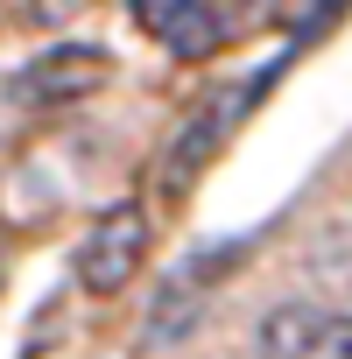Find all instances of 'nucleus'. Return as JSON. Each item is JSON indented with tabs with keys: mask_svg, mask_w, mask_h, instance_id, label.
<instances>
[{
	"mask_svg": "<svg viewBox=\"0 0 352 359\" xmlns=\"http://www.w3.org/2000/svg\"><path fill=\"white\" fill-rule=\"evenodd\" d=\"M141 261H148V212L141 205H113V212H99L92 219V233L78 240V289H92V296H120L134 275H141Z\"/></svg>",
	"mask_w": 352,
	"mask_h": 359,
	"instance_id": "f257e3e1",
	"label": "nucleus"
},
{
	"mask_svg": "<svg viewBox=\"0 0 352 359\" xmlns=\"http://www.w3.org/2000/svg\"><path fill=\"white\" fill-rule=\"evenodd\" d=\"M261 359H352V310L275 303L261 317Z\"/></svg>",
	"mask_w": 352,
	"mask_h": 359,
	"instance_id": "f03ea898",
	"label": "nucleus"
},
{
	"mask_svg": "<svg viewBox=\"0 0 352 359\" xmlns=\"http://www.w3.org/2000/svg\"><path fill=\"white\" fill-rule=\"evenodd\" d=\"M106 78H113V57H106L99 43H50V50L15 78V99H22V106H78V99H92Z\"/></svg>",
	"mask_w": 352,
	"mask_h": 359,
	"instance_id": "7ed1b4c3",
	"label": "nucleus"
},
{
	"mask_svg": "<svg viewBox=\"0 0 352 359\" xmlns=\"http://www.w3.org/2000/svg\"><path fill=\"white\" fill-rule=\"evenodd\" d=\"M240 247H219V254H198V261H184L169 275V289L155 296V310H148V345H176L184 331H198V317H205V296H212V282H226V261H233Z\"/></svg>",
	"mask_w": 352,
	"mask_h": 359,
	"instance_id": "20e7f679",
	"label": "nucleus"
},
{
	"mask_svg": "<svg viewBox=\"0 0 352 359\" xmlns=\"http://www.w3.org/2000/svg\"><path fill=\"white\" fill-rule=\"evenodd\" d=\"M247 106H254L247 92H226V106H212V113H198V120H191L184 134L169 141V162H162V198H184V191L198 184V176H205V162L219 155V141L233 134V120H240Z\"/></svg>",
	"mask_w": 352,
	"mask_h": 359,
	"instance_id": "39448f33",
	"label": "nucleus"
},
{
	"mask_svg": "<svg viewBox=\"0 0 352 359\" xmlns=\"http://www.w3.org/2000/svg\"><path fill=\"white\" fill-rule=\"evenodd\" d=\"M240 8H247V0H191V8L176 15V29H169L162 43L184 57V64H198V57H212V50L240 29Z\"/></svg>",
	"mask_w": 352,
	"mask_h": 359,
	"instance_id": "423d86ee",
	"label": "nucleus"
},
{
	"mask_svg": "<svg viewBox=\"0 0 352 359\" xmlns=\"http://www.w3.org/2000/svg\"><path fill=\"white\" fill-rule=\"evenodd\" d=\"M127 8H134V22H141L148 36H169V29H176V15H184L191 0H127Z\"/></svg>",
	"mask_w": 352,
	"mask_h": 359,
	"instance_id": "0eeeda50",
	"label": "nucleus"
},
{
	"mask_svg": "<svg viewBox=\"0 0 352 359\" xmlns=\"http://www.w3.org/2000/svg\"><path fill=\"white\" fill-rule=\"evenodd\" d=\"M345 289H352V268H345Z\"/></svg>",
	"mask_w": 352,
	"mask_h": 359,
	"instance_id": "6e6552de",
	"label": "nucleus"
}]
</instances>
